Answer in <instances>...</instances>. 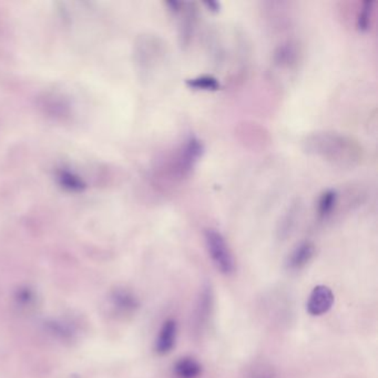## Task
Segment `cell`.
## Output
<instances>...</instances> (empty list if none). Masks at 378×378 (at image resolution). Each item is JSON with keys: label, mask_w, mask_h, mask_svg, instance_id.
<instances>
[{"label": "cell", "mask_w": 378, "mask_h": 378, "mask_svg": "<svg viewBox=\"0 0 378 378\" xmlns=\"http://www.w3.org/2000/svg\"><path fill=\"white\" fill-rule=\"evenodd\" d=\"M304 151L342 169H353L364 160L365 151L355 137L333 131H318L307 135Z\"/></svg>", "instance_id": "1"}, {"label": "cell", "mask_w": 378, "mask_h": 378, "mask_svg": "<svg viewBox=\"0 0 378 378\" xmlns=\"http://www.w3.org/2000/svg\"><path fill=\"white\" fill-rule=\"evenodd\" d=\"M203 152V142L195 135H190L162 164L161 177L166 179L170 186L180 184L191 175Z\"/></svg>", "instance_id": "2"}, {"label": "cell", "mask_w": 378, "mask_h": 378, "mask_svg": "<svg viewBox=\"0 0 378 378\" xmlns=\"http://www.w3.org/2000/svg\"><path fill=\"white\" fill-rule=\"evenodd\" d=\"M204 242L210 258L219 272L224 275L232 274L235 269L234 258L222 233L212 227L204 230Z\"/></svg>", "instance_id": "3"}, {"label": "cell", "mask_w": 378, "mask_h": 378, "mask_svg": "<svg viewBox=\"0 0 378 378\" xmlns=\"http://www.w3.org/2000/svg\"><path fill=\"white\" fill-rule=\"evenodd\" d=\"M181 21L179 28V41L182 47L189 46L198 23L199 8L195 3H184L180 12Z\"/></svg>", "instance_id": "4"}, {"label": "cell", "mask_w": 378, "mask_h": 378, "mask_svg": "<svg viewBox=\"0 0 378 378\" xmlns=\"http://www.w3.org/2000/svg\"><path fill=\"white\" fill-rule=\"evenodd\" d=\"M333 303L334 294L332 289L325 285H318L313 289L309 296L307 304V312L312 316L323 315L332 309Z\"/></svg>", "instance_id": "5"}, {"label": "cell", "mask_w": 378, "mask_h": 378, "mask_svg": "<svg viewBox=\"0 0 378 378\" xmlns=\"http://www.w3.org/2000/svg\"><path fill=\"white\" fill-rule=\"evenodd\" d=\"M301 48L298 43L287 41L281 43L273 52V61L281 68H294L301 59Z\"/></svg>", "instance_id": "6"}, {"label": "cell", "mask_w": 378, "mask_h": 378, "mask_svg": "<svg viewBox=\"0 0 378 378\" xmlns=\"http://www.w3.org/2000/svg\"><path fill=\"white\" fill-rule=\"evenodd\" d=\"M177 334H178V324L175 320H168L164 322L159 332L158 338L155 341V351L159 355H166L169 354L177 342Z\"/></svg>", "instance_id": "7"}, {"label": "cell", "mask_w": 378, "mask_h": 378, "mask_svg": "<svg viewBox=\"0 0 378 378\" xmlns=\"http://www.w3.org/2000/svg\"><path fill=\"white\" fill-rule=\"evenodd\" d=\"M315 254V245L311 241H304L296 245L289 255L287 261V269L292 271L303 269Z\"/></svg>", "instance_id": "8"}, {"label": "cell", "mask_w": 378, "mask_h": 378, "mask_svg": "<svg viewBox=\"0 0 378 378\" xmlns=\"http://www.w3.org/2000/svg\"><path fill=\"white\" fill-rule=\"evenodd\" d=\"M338 204V193L336 190H326L322 193L318 201L316 213L320 220H326L335 212Z\"/></svg>", "instance_id": "9"}, {"label": "cell", "mask_w": 378, "mask_h": 378, "mask_svg": "<svg viewBox=\"0 0 378 378\" xmlns=\"http://www.w3.org/2000/svg\"><path fill=\"white\" fill-rule=\"evenodd\" d=\"M177 378H197L202 373V365L193 357H182L173 366Z\"/></svg>", "instance_id": "10"}, {"label": "cell", "mask_w": 378, "mask_h": 378, "mask_svg": "<svg viewBox=\"0 0 378 378\" xmlns=\"http://www.w3.org/2000/svg\"><path fill=\"white\" fill-rule=\"evenodd\" d=\"M302 203L300 201H296L293 202L291 205L287 208V212L284 213L282 216L281 222L278 225V233L281 238H285L289 235V233L292 231L293 227L296 225V221H298V215L301 212Z\"/></svg>", "instance_id": "11"}, {"label": "cell", "mask_w": 378, "mask_h": 378, "mask_svg": "<svg viewBox=\"0 0 378 378\" xmlns=\"http://www.w3.org/2000/svg\"><path fill=\"white\" fill-rule=\"evenodd\" d=\"M374 6H375L374 1L366 0V1H363L358 8L357 14H356V27L359 32H368L372 27L374 12H375Z\"/></svg>", "instance_id": "12"}, {"label": "cell", "mask_w": 378, "mask_h": 378, "mask_svg": "<svg viewBox=\"0 0 378 378\" xmlns=\"http://www.w3.org/2000/svg\"><path fill=\"white\" fill-rule=\"evenodd\" d=\"M186 86L190 89L203 90V91H216L220 89V82L212 76H199L186 80Z\"/></svg>", "instance_id": "13"}, {"label": "cell", "mask_w": 378, "mask_h": 378, "mask_svg": "<svg viewBox=\"0 0 378 378\" xmlns=\"http://www.w3.org/2000/svg\"><path fill=\"white\" fill-rule=\"evenodd\" d=\"M243 378H278V375L271 365L256 362L247 368Z\"/></svg>", "instance_id": "14"}, {"label": "cell", "mask_w": 378, "mask_h": 378, "mask_svg": "<svg viewBox=\"0 0 378 378\" xmlns=\"http://www.w3.org/2000/svg\"><path fill=\"white\" fill-rule=\"evenodd\" d=\"M115 298V304H117L118 307L126 309V311H131V309H135L137 307V300H135V296H132L129 293H117Z\"/></svg>", "instance_id": "15"}, {"label": "cell", "mask_w": 378, "mask_h": 378, "mask_svg": "<svg viewBox=\"0 0 378 378\" xmlns=\"http://www.w3.org/2000/svg\"><path fill=\"white\" fill-rule=\"evenodd\" d=\"M166 8L171 12L172 14L175 16H179L180 12H182V8H184V3L182 1H175V0H170V1H166Z\"/></svg>", "instance_id": "16"}, {"label": "cell", "mask_w": 378, "mask_h": 378, "mask_svg": "<svg viewBox=\"0 0 378 378\" xmlns=\"http://www.w3.org/2000/svg\"><path fill=\"white\" fill-rule=\"evenodd\" d=\"M204 6L209 9L210 12H218L220 10L221 5L216 1H204Z\"/></svg>", "instance_id": "17"}]
</instances>
